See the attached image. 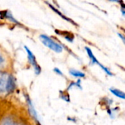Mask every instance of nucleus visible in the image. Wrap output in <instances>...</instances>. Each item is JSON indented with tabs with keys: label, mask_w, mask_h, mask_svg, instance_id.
I'll use <instances>...</instances> for the list:
<instances>
[{
	"label": "nucleus",
	"mask_w": 125,
	"mask_h": 125,
	"mask_svg": "<svg viewBox=\"0 0 125 125\" xmlns=\"http://www.w3.org/2000/svg\"><path fill=\"white\" fill-rule=\"evenodd\" d=\"M119 37H122V40H123V42H125V37L122 36V34H119Z\"/></svg>",
	"instance_id": "obj_15"
},
{
	"label": "nucleus",
	"mask_w": 125,
	"mask_h": 125,
	"mask_svg": "<svg viewBox=\"0 0 125 125\" xmlns=\"http://www.w3.org/2000/svg\"><path fill=\"white\" fill-rule=\"evenodd\" d=\"M70 74L74 77L76 78H83L85 77V74L81 71L76 70H70Z\"/></svg>",
	"instance_id": "obj_11"
},
{
	"label": "nucleus",
	"mask_w": 125,
	"mask_h": 125,
	"mask_svg": "<svg viewBox=\"0 0 125 125\" xmlns=\"http://www.w3.org/2000/svg\"><path fill=\"white\" fill-rule=\"evenodd\" d=\"M27 103H28V105H29V111H30V113H31V116L38 122V119H37V113H36V111H35V110H34V107L32 105V103H31V100H30V99H29V97H27Z\"/></svg>",
	"instance_id": "obj_7"
},
{
	"label": "nucleus",
	"mask_w": 125,
	"mask_h": 125,
	"mask_svg": "<svg viewBox=\"0 0 125 125\" xmlns=\"http://www.w3.org/2000/svg\"><path fill=\"white\" fill-rule=\"evenodd\" d=\"M53 71H54L55 73H57L58 75H63L62 72L59 68H56H56H54V69H53Z\"/></svg>",
	"instance_id": "obj_13"
},
{
	"label": "nucleus",
	"mask_w": 125,
	"mask_h": 125,
	"mask_svg": "<svg viewBox=\"0 0 125 125\" xmlns=\"http://www.w3.org/2000/svg\"><path fill=\"white\" fill-rule=\"evenodd\" d=\"M15 88V78L12 75H9L7 81V85H6V92L10 94L12 93Z\"/></svg>",
	"instance_id": "obj_4"
},
{
	"label": "nucleus",
	"mask_w": 125,
	"mask_h": 125,
	"mask_svg": "<svg viewBox=\"0 0 125 125\" xmlns=\"http://www.w3.org/2000/svg\"><path fill=\"white\" fill-rule=\"evenodd\" d=\"M110 91H111V92L112 94H114L115 96H116L117 97L121 98V99H122V100H125V93H124L123 92H122V91H120V90H119V89H113V88L110 89Z\"/></svg>",
	"instance_id": "obj_8"
},
{
	"label": "nucleus",
	"mask_w": 125,
	"mask_h": 125,
	"mask_svg": "<svg viewBox=\"0 0 125 125\" xmlns=\"http://www.w3.org/2000/svg\"><path fill=\"white\" fill-rule=\"evenodd\" d=\"M4 57H3L1 53L0 52V66L2 65V64L4 63Z\"/></svg>",
	"instance_id": "obj_14"
},
{
	"label": "nucleus",
	"mask_w": 125,
	"mask_h": 125,
	"mask_svg": "<svg viewBox=\"0 0 125 125\" xmlns=\"http://www.w3.org/2000/svg\"><path fill=\"white\" fill-rule=\"evenodd\" d=\"M61 93V95H60V97L64 100V101H67V102H70V97H69V95L67 94V93H64L63 94L62 92H60Z\"/></svg>",
	"instance_id": "obj_12"
},
{
	"label": "nucleus",
	"mask_w": 125,
	"mask_h": 125,
	"mask_svg": "<svg viewBox=\"0 0 125 125\" xmlns=\"http://www.w3.org/2000/svg\"><path fill=\"white\" fill-rule=\"evenodd\" d=\"M8 75H9L7 73L0 71V94L6 92V85Z\"/></svg>",
	"instance_id": "obj_3"
},
{
	"label": "nucleus",
	"mask_w": 125,
	"mask_h": 125,
	"mask_svg": "<svg viewBox=\"0 0 125 125\" xmlns=\"http://www.w3.org/2000/svg\"><path fill=\"white\" fill-rule=\"evenodd\" d=\"M86 51L87 54H88V56H89V59H90V60H91V64H97L98 65H100V63L97 61V58H96V57L94 56V55L93 54L92 51L89 48H88V47H86Z\"/></svg>",
	"instance_id": "obj_6"
},
{
	"label": "nucleus",
	"mask_w": 125,
	"mask_h": 125,
	"mask_svg": "<svg viewBox=\"0 0 125 125\" xmlns=\"http://www.w3.org/2000/svg\"><path fill=\"white\" fill-rule=\"evenodd\" d=\"M60 34H62V36H64V37L69 42H72L74 40V35L73 34L69 32V31H62V32H60Z\"/></svg>",
	"instance_id": "obj_10"
},
{
	"label": "nucleus",
	"mask_w": 125,
	"mask_h": 125,
	"mask_svg": "<svg viewBox=\"0 0 125 125\" xmlns=\"http://www.w3.org/2000/svg\"><path fill=\"white\" fill-rule=\"evenodd\" d=\"M1 125H24L21 122L15 120L12 117H7L5 118L2 122Z\"/></svg>",
	"instance_id": "obj_5"
},
{
	"label": "nucleus",
	"mask_w": 125,
	"mask_h": 125,
	"mask_svg": "<svg viewBox=\"0 0 125 125\" xmlns=\"http://www.w3.org/2000/svg\"><path fill=\"white\" fill-rule=\"evenodd\" d=\"M24 48L25 50L27 52V54H28V59H29V61L30 62V64L34 67V70H35V73L37 75H39L41 72V68L39 66V64H37V61H36V58L34 56V55L33 54V53L28 48L27 46H24Z\"/></svg>",
	"instance_id": "obj_2"
},
{
	"label": "nucleus",
	"mask_w": 125,
	"mask_h": 125,
	"mask_svg": "<svg viewBox=\"0 0 125 125\" xmlns=\"http://www.w3.org/2000/svg\"><path fill=\"white\" fill-rule=\"evenodd\" d=\"M40 39L41 42L43 43V45H45L46 47H48V48L51 49L54 52H56V53H61V52H62V51H63L62 46L60 44H59L58 42H56V41H54L51 37H48L47 35L41 34L40 36Z\"/></svg>",
	"instance_id": "obj_1"
},
{
	"label": "nucleus",
	"mask_w": 125,
	"mask_h": 125,
	"mask_svg": "<svg viewBox=\"0 0 125 125\" xmlns=\"http://www.w3.org/2000/svg\"><path fill=\"white\" fill-rule=\"evenodd\" d=\"M48 6H49V7H51V9H52V10H53L54 12H56V13H57V14H58V15H59V16H61V17H62V18H64V20H66V21H70V22L73 23V24H75V25H76V24H75V23H74V22H73V21H72L71 19H70V18H68L67 17H66L65 15H63V14L62 13V12H59V10H58L57 9H56V8H55V7H54L53 6H52V5H51V4H48Z\"/></svg>",
	"instance_id": "obj_9"
}]
</instances>
